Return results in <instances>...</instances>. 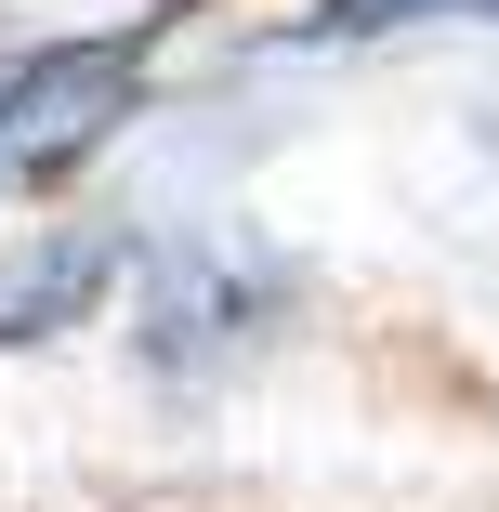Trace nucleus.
<instances>
[{
    "label": "nucleus",
    "instance_id": "f257e3e1",
    "mask_svg": "<svg viewBox=\"0 0 499 512\" xmlns=\"http://www.w3.org/2000/svg\"><path fill=\"white\" fill-rule=\"evenodd\" d=\"M132 79H145V27L0 53V171H66L106 119H132Z\"/></svg>",
    "mask_w": 499,
    "mask_h": 512
},
{
    "label": "nucleus",
    "instance_id": "f03ea898",
    "mask_svg": "<svg viewBox=\"0 0 499 512\" xmlns=\"http://www.w3.org/2000/svg\"><path fill=\"white\" fill-rule=\"evenodd\" d=\"M394 27H499V0H316L303 40H394Z\"/></svg>",
    "mask_w": 499,
    "mask_h": 512
},
{
    "label": "nucleus",
    "instance_id": "7ed1b4c3",
    "mask_svg": "<svg viewBox=\"0 0 499 512\" xmlns=\"http://www.w3.org/2000/svg\"><path fill=\"white\" fill-rule=\"evenodd\" d=\"M250 302H263V276H237V263H211L171 316H158V355H197V342H237L250 329Z\"/></svg>",
    "mask_w": 499,
    "mask_h": 512
},
{
    "label": "nucleus",
    "instance_id": "20e7f679",
    "mask_svg": "<svg viewBox=\"0 0 499 512\" xmlns=\"http://www.w3.org/2000/svg\"><path fill=\"white\" fill-rule=\"evenodd\" d=\"M92 289H106V263H92V250H66V263H53L40 289H14V302H0V342H40L53 316H79Z\"/></svg>",
    "mask_w": 499,
    "mask_h": 512
}]
</instances>
